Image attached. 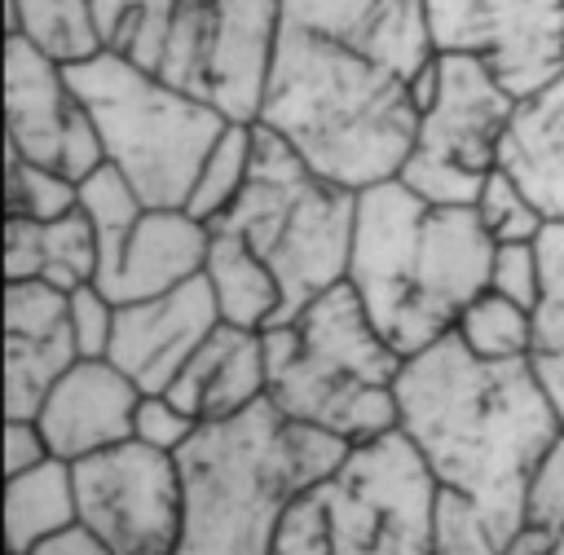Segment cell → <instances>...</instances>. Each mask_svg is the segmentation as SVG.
Wrapping results in <instances>:
<instances>
[{
  "label": "cell",
  "instance_id": "cell-1",
  "mask_svg": "<svg viewBox=\"0 0 564 555\" xmlns=\"http://www.w3.org/2000/svg\"><path fill=\"white\" fill-rule=\"evenodd\" d=\"M397 432L419 449L432 480L467 498L507 546L524 529L529 476L564 432V418L533 361H480L449 330L405 357Z\"/></svg>",
  "mask_w": 564,
  "mask_h": 555
},
{
  "label": "cell",
  "instance_id": "cell-2",
  "mask_svg": "<svg viewBox=\"0 0 564 555\" xmlns=\"http://www.w3.org/2000/svg\"><path fill=\"white\" fill-rule=\"evenodd\" d=\"M494 238L476 207H445L405 181L357 194L348 286L379 335L414 357L458 326V313L489 291Z\"/></svg>",
  "mask_w": 564,
  "mask_h": 555
},
{
  "label": "cell",
  "instance_id": "cell-3",
  "mask_svg": "<svg viewBox=\"0 0 564 555\" xmlns=\"http://www.w3.org/2000/svg\"><path fill=\"white\" fill-rule=\"evenodd\" d=\"M260 128L278 132L317 176L361 194L401 176L419 101L410 79L282 18Z\"/></svg>",
  "mask_w": 564,
  "mask_h": 555
},
{
  "label": "cell",
  "instance_id": "cell-4",
  "mask_svg": "<svg viewBox=\"0 0 564 555\" xmlns=\"http://www.w3.org/2000/svg\"><path fill=\"white\" fill-rule=\"evenodd\" d=\"M352 445L291 423L269 401L203 423L176 454L185 524L172 555H278V529L304 485L344 463Z\"/></svg>",
  "mask_w": 564,
  "mask_h": 555
},
{
  "label": "cell",
  "instance_id": "cell-5",
  "mask_svg": "<svg viewBox=\"0 0 564 555\" xmlns=\"http://www.w3.org/2000/svg\"><path fill=\"white\" fill-rule=\"evenodd\" d=\"M264 361L269 405L291 423L344 445L397 432V379L405 357L379 335L348 282L304 304L291 322L269 326Z\"/></svg>",
  "mask_w": 564,
  "mask_h": 555
},
{
  "label": "cell",
  "instance_id": "cell-6",
  "mask_svg": "<svg viewBox=\"0 0 564 555\" xmlns=\"http://www.w3.org/2000/svg\"><path fill=\"white\" fill-rule=\"evenodd\" d=\"M441 485L401 436L352 445L339 467L295 493L278 555H432Z\"/></svg>",
  "mask_w": 564,
  "mask_h": 555
},
{
  "label": "cell",
  "instance_id": "cell-7",
  "mask_svg": "<svg viewBox=\"0 0 564 555\" xmlns=\"http://www.w3.org/2000/svg\"><path fill=\"white\" fill-rule=\"evenodd\" d=\"M278 278L282 286V322H291L304 304L348 282L352 229H357V194L317 176L278 132L256 123V163L242 198L225 220Z\"/></svg>",
  "mask_w": 564,
  "mask_h": 555
},
{
  "label": "cell",
  "instance_id": "cell-8",
  "mask_svg": "<svg viewBox=\"0 0 564 555\" xmlns=\"http://www.w3.org/2000/svg\"><path fill=\"white\" fill-rule=\"evenodd\" d=\"M75 97L93 115L106 163L128 176L145 207H185L203 159L229 128L212 106L185 97L163 75L115 53H97L66 70Z\"/></svg>",
  "mask_w": 564,
  "mask_h": 555
},
{
  "label": "cell",
  "instance_id": "cell-9",
  "mask_svg": "<svg viewBox=\"0 0 564 555\" xmlns=\"http://www.w3.org/2000/svg\"><path fill=\"white\" fill-rule=\"evenodd\" d=\"M278 40V0H181L154 75L212 106L225 123H260Z\"/></svg>",
  "mask_w": 564,
  "mask_h": 555
},
{
  "label": "cell",
  "instance_id": "cell-10",
  "mask_svg": "<svg viewBox=\"0 0 564 555\" xmlns=\"http://www.w3.org/2000/svg\"><path fill=\"white\" fill-rule=\"evenodd\" d=\"M516 101L520 97H511L485 62L441 53V88L432 106L419 110L414 150L397 181H405L427 203L471 207L502 159Z\"/></svg>",
  "mask_w": 564,
  "mask_h": 555
},
{
  "label": "cell",
  "instance_id": "cell-11",
  "mask_svg": "<svg viewBox=\"0 0 564 555\" xmlns=\"http://www.w3.org/2000/svg\"><path fill=\"white\" fill-rule=\"evenodd\" d=\"M79 524L115 555H172L185 524V476L176 454L123 440L75 463Z\"/></svg>",
  "mask_w": 564,
  "mask_h": 555
},
{
  "label": "cell",
  "instance_id": "cell-12",
  "mask_svg": "<svg viewBox=\"0 0 564 555\" xmlns=\"http://www.w3.org/2000/svg\"><path fill=\"white\" fill-rule=\"evenodd\" d=\"M436 53L476 57L511 97L564 75V0H427Z\"/></svg>",
  "mask_w": 564,
  "mask_h": 555
},
{
  "label": "cell",
  "instance_id": "cell-13",
  "mask_svg": "<svg viewBox=\"0 0 564 555\" xmlns=\"http://www.w3.org/2000/svg\"><path fill=\"white\" fill-rule=\"evenodd\" d=\"M216 326H220L216 295H212L207 278H194L181 291L119 304L110 361L141 392H167Z\"/></svg>",
  "mask_w": 564,
  "mask_h": 555
},
{
  "label": "cell",
  "instance_id": "cell-14",
  "mask_svg": "<svg viewBox=\"0 0 564 555\" xmlns=\"http://www.w3.org/2000/svg\"><path fill=\"white\" fill-rule=\"evenodd\" d=\"M75 361L70 291L40 278L4 282V418H35Z\"/></svg>",
  "mask_w": 564,
  "mask_h": 555
},
{
  "label": "cell",
  "instance_id": "cell-15",
  "mask_svg": "<svg viewBox=\"0 0 564 555\" xmlns=\"http://www.w3.org/2000/svg\"><path fill=\"white\" fill-rule=\"evenodd\" d=\"M282 18L388 66L410 84L436 62L427 0H282Z\"/></svg>",
  "mask_w": 564,
  "mask_h": 555
},
{
  "label": "cell",
  "instance_id": "cell-16",
  "mask_svg": "<svg viewBox=\"0 0 564 555\" xmlns=\"http://www.w3.org/2000/svg\"><path fill=\"white\" fill-rule=\"evenodd\" d=\"M137 405L141 388L110 357H79L44 396L35 423L57 458L79 463L132 440Z\"/></svg>",
  "mask_w": 564,
  "mask_h": 555
},
{
  "label": "cell",
  "instance_id": "cell-17",
  "mask_svg": "<svg viewBox=\"0 0 564 555\" xmlns=\"http://www.w3.org/2000/svg\"><path fill=\"white\" fill-rule=\"evenodd\" d=\"M75 115L79 97L66 66L44 57L22 35H4V150L57 167Z\"/></svg>",
  "mask_w": 564,
  "mask_h": 555
},
{
  "label": "cell",
  "instance_id": "cell-18",
  "mask_svg": "<svg viewBox=\"0 0 564 555\" xmlns=\"http://www.w3.org/2000/svg\"><path fill=\"white\" fill-rule=\"evenodd\" d=\"M207 247H212V225H203L185 207H145L115 269L101 273L97 286L115 304H137V300L181 291L185 282L203 278Z\"/></svg>",
  "mask_w": 564,
  "mask_h": 555
},
{
  "label": "cell",
  "instance_id": "cell-19",
  "mask_svg": "<svg viewBox=\"0 0 564 555\" xmlns=\"http://www.w3.org/2000/svg\"><path fill=\"white\" fill-rule=\"evenodd\" d=\"M167 396L198 423H225L269 401L264 330H242L220 322L207 335V344L189 357V366L176 374Z\"/></svg>",
  "mask_w": 564,
  "mask_h": 555
},
{
  "label": "cell",
  "instance_id": "cell-20",
  "mask_svg": "<svg viewBox=\"0 0 564 555\" xmlns=\"http://www.w3.org/2000/svg\"><path fill=\"white\" fill-rule=\"evenodd\" d=\"M498 167L520 181L546 220H564V75L516 101Z\"/></svg>",
  "mask_w": 564,
  "mask_h": 555
},
{
  "label": "cell",
  "instance_id": "cell-21",
  "mask_svg": "<svg viewBox=\"0 0 564 555\" xmlns=\"http://www.w3.org/2000/svg\"><path fill=\"white\" fill-rule=\"evenodd\" d=\"M101 247L84 216V207L57 216V220H4V282H53L62 291H75L84 282H97Z\"/></svg>",
  "mask_w": 564,
  "mask_h": 555
},
{
  "label": "cell",
  "instance_id": "cell-22",
  "mask_svg": "<svg viewBox=\"0 0 564 555\" xmlns=\"http://www.w3.org/2000/svg\"><path fill=\"white\" fill-rule=\"evenodd\" d=\"M75 524H79L75 463L53 454L40 467L4 480V555H26Z\"/></svg>",
  "mask_w": 564,
  "mask_h": 555
},
{
  "label": "cell",
  "instance_id": "cell-23",
  "mask_svg": "<svg viewBox=\"0 0 564 555\" xmlns=\"http://www.w3.org/2000/svg\"><path fill=\"white\" fill-rule=\"evenodd\" d=\"M220 322L242 326V330H269L282 317V286L273 269L225 225H212V247H207V269H203Z\"/></svg>",
  "mask_w": 564,
  "mask_h": 555
},
{
  "label": "cell",
  "instance_id": "cell-24",
  "mask_svg": "<svg viewBox=\"0 0 564 555\" xmlns=\"http://www.w3.org/2000/svg\"><path fill=\"white\" fill-rule=\"evenodd\" d=\"M4 35H22L66 70L106 53L93 0H4Z\"/></svg>",
  "mask_w": 564,
  "mask_h": 555
},
{
  "label": "cell",
  "instance_id": "cell-25",
  "mask_svg": "<svg viewBox=\"0 0 564 555\" xmlns=\"http://www.w3.org/2000/svg\"><path fill=\"white\" fill-rule=\"evenodd\" d=\"M542 251V295L533 308V370L564 418V220H551L538 238Z\"/></svg>",
  "mask_w": 564,
  "mask_h": 555
},
{
  "label": "cell",
  "instance_id": "cell-26",
  "mask_svg": "<svg viewBox=\"0 0 564 555\" xmlns=\"http://www.w3.org/2000/svg\"><path fill=\"white\" fill-rule=\"evenodd\" d=\"M93 13L106 53L141 70H159L181 0H93Z\"/></svg>",
  "mask_w": 564,
  "mask_h": 555
},
{
  "label": "cell",
  "instance_id": "cell-27",
  "mask_svg": "<svg viewBox=\"0 0 564 555\" xmlns=\"http://www.w3.org/2000/svg\"><path fill=\"white\" fill-rule=\"evenodd\" d=\"M251 163H256V123H229L220 132V141L212 145V154L203 159L198 181L185 198V211L198 216L203 225L225 220L247 189Z\"/></svg>",
  "mask_w": 564,
  "mask_h": 555
},
{
  "label": "cell",
  "instance_id": "cell-28",
  "mask_svg": "<svg viewBox=\"0 0 564 555\" xmlns=\"http://www.w3.org/2000/svg\"><path fill=\"white\" fill-rule=\"evenodd\" d=\"M454 335L480 361H529V352H533V313L494 295V291H480L458 313Z\"/></svg>",
  "mask_w": 564,
  "mask_h": 555
},
{
  "label": "cell",
  "instance_id": "cell-29",
  "mask_svg": "<svg viewBox=\"0 0 564 555\" xmlns=\"http://www.w3.org/2000/svg\"><path fill=\"white\" fill-rule=\"evenodd\" d=\"M79 207H84V216H88V225H93V233H97V247H101V269H97V278H101V273L115 269V260H119L128 233H132L137 220L145 216V203H141V194L128 185V176L106 163V167H97V172L79 185Z\"/></svg>",
  "mask_w": 564,
  "mask_h": 555
},
{
  "label": "cell",
  "instance_id": "cell-30",
  "mask_svg": "<svg viewBox=\"0 0 564 555\" xmlns=\"http://www.w3.org/2000/svg\"><path fill=\"white\" fill-rule=\"evenodd\" d=\"M79 207V185L57 167L31 163L18 150H4V211L26 220H57Z\"/></svg>",
  "mask_w": 564,
  "mask_h": 555
},
{
  "label": "cell",
  "instance_id": "cell-31",
  "mask_svg": "<svg viewBox=\"0 0 564 555\" xmlns=\"http://www.w3.org/2000/svg\"><path fill=\"white\" fill-rule=\"evenodd\" d=\"M471 207H476L485 233L494 238V247H498V242H538L542 229L551 225V220L538 211V203L520 189V181H516L511 172H502V167L489 172V181L480 185V194H476Z\"/></svg>",
  "mask_w": 564,
  "mask_h": 555
},
{
  "label": "cell",
  "instance_id": "cell-32",
  "mask_svg": "<svg viewBox=\"0 0 564 555\" xmlns=\"http://www.w3.org/2000/svg\"><path fill=\"white\" fill-rule=\"evenodd\" d=\"M502 551H507V546L494 537V529L485 524V515H480L467 498L441 489L432 555H502Z\"/></svg>",
  "mask_w": 564,
  "mask_h": 555
},
{
  "label": "cell",
  "instance_id": "cell-33",
  "mask_svg": "<svg viewBox=\"0 0 564 555\" xmlns=\"http://www.w3.org/2000/svg\"><path fill=\"white\" fill-rule=\"evenodd\" d=\"M489 291L533 313L538 295H542V251H538V242H498L494 260H489Z\"/></svg>",
  "mask_w": 564,
  "mask_h": 555
},
{
  "label": "cell",
  "instance_id": "cell-34",
  "mask_svg": "<svg viewBox=\"0 0 564 555\" xmlns=\"http://www.w3.org/2000/svg\"><path fill=\"white\" fill-rule=\"evenodd\" d=\"M198 418L185 414L167 392H141L137 418H132V440L159 449V454H181L198 436Z\"/></svg>",
  "mask_w": 564,
  "mask_h": 555
},
{
  "label": "cell",
  "instance_id": "cell-35",
  "mask_svg": "<svg viewBox=\"0 0 564 555\" xmlns=\"http://www.w3.org/2000/svg\"><path fill=\"white\" fill-rule=\"evenodd\" d=\"M524 529L555 533L564 529V432L551 440V449L538 458L529 489H524Z\"/></svg>",
  "mask_w": 564,
  "mask_h": 555
},
{
  "label": "cell",
  "instance_id": "cell-36",
  "mask_svg": "<svg viewBox=\"0 0 564 555\" xmlns=\"http://www.w3.org/2000/svg\"><path fill=\"white\" fill-rule=\"evenodd\" d=\"M115 317H119V304L97 282H84L70 291V335L79 357H110Z\"/></svg>",
  "mask_w": 564,
  "mask_h": 555
},
{
  "label": "cell",
  "instance_id": "cell-37",
  "mask_svg": "<svg viewBox=\"0 0 564 555\" xmlns=\"http://www.w3.org/2000/svg\"><path fill=\"white\" fill-rule=\"evenodd\" d=\"M44 458H53V449H48L40 423L35 418H4V480L40 467Z\"/></svg>",
  "mask_w": 564,
  "mask_h": 555
},
{
  "label": "cell",
  "instance_id": "cell-38",
  "mask_svg": "<svg viewBox=\"0 0 564 555\" xmlns=\"http://www.w3.org/2000/svg\"><path fill=\"white\" fill-rule=\"evenodd\" d=\"M26 555H115L93 529H84V524H75V529H66V533H57V537H48V542H40L35 551H26Z\"/></svg>",
  "mask_w": 564,
  "mask_h": 555
},
{
  "label": "cell",
  "instance_id": "cell-39",
  "mask_svg": "<svg viewBox=\"0 0 564 555\" xmlns=\"http://www.w3.org/2000/svg\"><path fill=\"white\" fill-rule=\"evenodd\" d=\"M502 555H564V529L555 533H538V529H520Z\"/></svg>",
  "mask_w": 564,
  "mask_h": 555
},
{
  "label": "cell",
  "instance_id": "cell-40",
  "mask_svg": "<svg viewBox=\"0 0 564 555\" xmlns=\"http://www.w3.org/2000/svg\"><path fill=\"white\" fill-rule=\"evenodd\" d=\"M278 4H282V0H278Z\"/></svg>",
  "mask_w": 564,
  "mask_h": 555
}]
</instances>
